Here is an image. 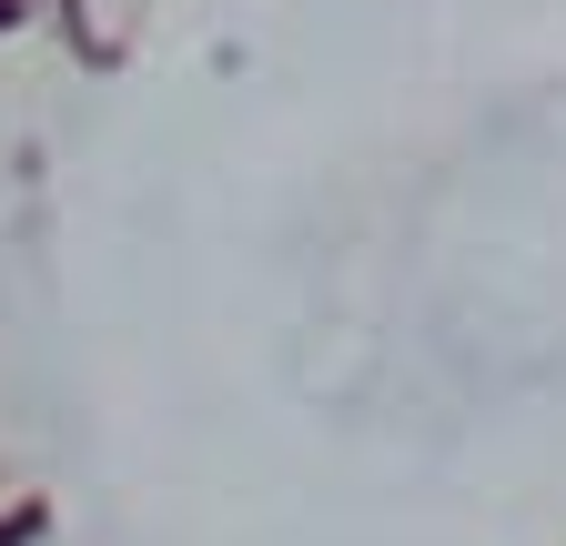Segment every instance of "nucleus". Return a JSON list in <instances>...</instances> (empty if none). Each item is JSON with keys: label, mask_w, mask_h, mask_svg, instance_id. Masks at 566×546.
Here are the masks:
<instances>
[{"label": "nucleus", "mask_w": 566, "mask_h": 546, "mask_svg": "<svg viewBox=\"0 0 566 546\" xmlns=\"http://www.w3.org/2000/svg\"><path fill=\"white\" fill-rule=\"evenodd\" d=\"M41 526H51V506H41V496H11V506H0V546H31Z\"/></svg>", "instance_id": "f257e3e1"}, {"label": "nucleus", "mask_w": 566, "mask_h": 546, "mask_svg": "<svg viewBox=\"0 0 566 546\" xmlns=\"http://www.w3.org/2000/svg\"><path fill=\"white\" fill-rule=\"evenodd\" d=\"M31 11H41V0H0V41H11V31H21Z\"/></svg>", "instance_id": "f03ea898"}]
</instances>
